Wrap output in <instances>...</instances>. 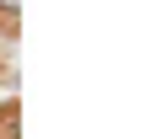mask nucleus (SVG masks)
Listing matches in <instances>:
<instances>
[{
    "label": "nucleus",
    "instance_id": "obj_1",
    "mask_svg": "<svg viewBox=\"0 0 150 139\" xmlns=\"http://www.w3.org/2000/svg\"><path fill=\"white\" fill-rule=\"evenodd\" d=\"M0 11H16V0H0Z\"/></svg>",
    "mask_w": 150,
    "mask_h": 139
},
{
    "label": "nucleus",
    "instance_id": "obj_2",
    "mask_svg": "<svg viewBox=\"0 0 150 139\" xmlns=\"http://www.w3.org/2000/svg\"><path fill=\"white\" fill-rule=\"evenodd\" d=\"M0 139H6V134H0Z\"/></svg>",
    "mask_w": 150,
    "mask_h": 139
}]
</instances>
